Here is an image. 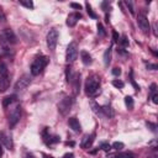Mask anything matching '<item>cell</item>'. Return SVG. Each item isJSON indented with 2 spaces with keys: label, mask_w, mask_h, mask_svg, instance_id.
Segmentation results:
<instances>
[{
  "label": "cell",
  "mask_w": 158,
  "mask_h": 158,
  "mask_svg": "<svg viewBox=\"0 0 158 158\" xmlns=\"http://www.w3.org/2000/svg\"><path fill=\"white\" fill-rule=\"evenodd\" d=\"M147 68L148 69H157V65L156 64H147Z\"/></svg>",
  "instance_id": "38"
},
{
  "label": "cell",
  "mask_w": 158,
  "mask_h": 158,
  "mask_svg": "<svg viewBox=\"0 0 158 158\" xmlns=\"http://www.w3.org/2000/svg\"><path fill=\"white\" fill-rule=\"evenodd\" d=\"M47 63H48V58L46 57V56H40V57H37L33 62H32V64H31V74L32 75H38L40 73H42V70L44 69V67L47 65Z\"/></svg>",
  "instance_id": "2"
},
{
  "label": "cell",
  "mask_w": 158,
  "mask_h": 158,
  "mask_svg": "<svg viewBox=\"0 0 158 158\" xmlns=\"http://www.w3.org/2000/svg\"><path fill=\"white\" fill-rule=\"evenodd\" d=\"M20 117H21V105L16 104L15 107L10 111V115H9V125H10V127H14L20 121Z\"/></svg>",
  "instance_id": "5"
},
{
  "label": "cell",
  "mask_w": 158,
  "mask_h": 158,
  "mask_svg": "<svg viewBox=\"0 0 158 158\" xmlns=\"http://www.w3.org/2000/svg\"><path fill=\"white\" fill-rule=\"evenodd\" d=\"M130 79H131V83L133 84V86H135V89H136V90H139V86H138V85H137V84L135 83V80H133V78H132V72L130 73Z\"/></svg>",
  "instance_id": "31"
},
{
  "label": "cell",
  "mask_w": 158,
  "mask_h": 158,
  "mask_svg": "<svg viewBox=\"0 0 158 158\" xmlns=\"http://www.w3.org/2000/svg\"><path fill=\"white\" fill-rule=\"evenodd\" d=\"M118 43H120L122 47H127V46H128V40H127V37H126L125 35H122V36L120 37V40H118Z\"/></svg>",
  "instance_id": "24"
},
{
  "label": "cell",
  "mask_w": 158,
  "mask_h": 158,
  "mask_svg": "<svg viewBox=\"0 0 158 158\" xmlns=\"http://www.w3.org/2000/svg\"><path fill=\"white\" fill-rule=\"evenodd\" d=\"M110 158H135V154L132 152H120L110 156Z\"/></svg>",
  "instance_id": "15"
},
{
  "label": "cell",
  "mask_w": 158,
  "mask_h": 158,
  "mask_svg": "<svg viewBox=\"0 0 158 158\" xmlns=\"http://www.w3.org/2000/svg\"><path fill=\"white\" fill-rule=\"evenodd\" d=\"M125 4H126V6L128 7L130 12L133 15V14H135V11H133V7H132V2H131V1H125Z\"/></svg>",
  "instance_id": "27"
},
{
  "label": "cell",
  "mask_w": 158,
  "mask_h": 158,
  "mask_svg": "<svg viewBox=\"0 0 158 158\" xmlns=\"http://www.w3.org/2000/svg\"><path fill=\"white\" fill-rule=\"evenodd\" d=\"M78 57V44L75 42H70L67 47V52H65V60L68 63L74 62Z\"/></svg>",
  "instance_id": "4"
},
{
  "label": "cell",
  "mask_w": 158,
  "mask_h": 158,
  "mask_svg": "<svg viewBox=\"0 0 158 158\" xmlns=\"http://www.w3.org/2000/svg\"><path fill=\"white\" fill-rule=\"evenodd\" d=\"M15 95H11V96H6L4 100H2V106L4 107H7V106H10L14 101H15Z\"/></svg>",
  "instance_id": "18"
},
{
  "label": "cell",
  "mask_w": 158,
  "mask_h": 158,
  "mask_svg": "<svg viewBox=\"0 0 158 158\" xmlns=\"http://www.w3.org/2000/svg\"><path fill=\"white\" fill-rule=\"evenodd\" d=\"M62 158H74V154L73 153H65L64 156H62Z\"/></svg>",
  "instance_id": "36"
},
{
  "label": "cell",
  "mask_w": 158,
  "mask_h": 158,
  "mask_svg": "<svg viewBox=\"0 0 158 158\" xmlns=\"http://www.w3.org/2000/svg\"><path fill=\"white\" fill-rule=\"evenodd\" d=\"M0 42L6 46V44H14L17 42V38H16V35L14 33L12 30L10 28H5L2 30V32L0 33Z\"/></svg>",
  "instance_id": "3"
},
{
  "label": "cell",
  "mask_w": 158,
  "mask_h": 158,
  "mask_svg": "<svg viewBox=\"0 0 158 158\" xmlns=\"http://www.w3.org/2000/svg\"><path fill=\"white\" fill-rule=\"evenodd\" d=\"M25 158H36L33 154H31V153H26L25 154Z\"/></svg>",
  "instance_id": "39"
},
{
  "label": "cell",
  "mask_w": 158,
  "mask_h": 158,
  "mask_svg": "<svg viewBox=\"0 0 158 158\" xmlns=\"http://www.w3.org/2000/svg\"><path fill=\"white\" fill-rule=\"evenodd\" d=\"M101 112L105 114V116H107V117H112V116H114V111H112V109H111L110 106H107V105H105V106L101 107Z\"/></svg>",
  "instance_id": "19"
},
{
  "label": "cell",
  "mask_w": 158,
  "mask_h": 158,
  "mask_svg": "<svg viewBox=\"0 0 158 158\" xmlns=\"http://www.w3.org/2000/svg\"><path fill=\"white\" fill-rule=\"evenodd\" d=\"M0 139H1V142L4 143V146H5L6 148L12 149L14 144H12V139H11V135H10V132H2Z\"/></svg>",
  "instance_id": "11"
},
{
  "label": "cell",
  "mask_w": 158,
  "mask_h": 158,
  "mask_svg": "<svg viewBox=\"0 0 158 158\" xmlns=\"http://www.w3.org/2000/svg\"><path fill=\"white\" fill-rule=\"evenodd\" d=\"M151 96H152V101H153L154 104H158V94L156 93V94H152Z\"/></svg>",
  "instance_id": "35"
},
{
  "label": "cell",
  "mask_w": 158,
  "mask_h": 158,
  "mask_svg": "<svg viewBox=\"0 0 158 158\" xmlns=\"http://www.w3.org/2000/svg\"><path fill=\"white\" fill-rule=\"evenodd\" d=\"M156 89H157V85L153 83V84H151V86H149V91H151V95L152 94H156Z\"/></svg>",
  "instance_id": "32"
},
{
  "label": "cell",
  "mask_w": 158,
  "mask_h": 158,
  "mask_svg": "<svg viewBox=\"0 0 158 158\" xmlns=\"http://www.w3.org/2000/svg\"><path fill=\"white\" fill-rule=\"evenodd\" d=\"M5 21H6V16H5L2 9L0 7V22H5Z\"/></svg>",
  "instance_id": "30"
},
{
  "label": "cell",
  "mask_w": 158,
  "mask_h": 158,
  "mask_svg": "<svg viewBox=\"0 0 158 158\" xmlns=\"http://www.w3.org/2000/svg\"><path fill=\"white\" fill-rule=\"evenodd\" d=\"M94 139H95V133L93 132L91 135H85L84 136V138H83V141H81V143H80V146H81V148H90L91 146H93V143H94Z\"/></svg>",
  "instance_id": "10"
},
{
  "label": "cell",
  "mask_w": 158,
  "mask_h": 158,
  "mask_svg": "<svg viewBox=\"0 0 158 158\" xmlns=\"http://www.w3.org/2000/svg\"><path fill=\"white\" fill-rule=\"evenodd\" d=\"M137 23L139 26V28L142 30L143 33L148 35L149 31H151V26H149V22H148V19L146 17L144 14H138L137 16Z\"/></svg>",
  "instance_id": "7"
},
{
  "label": "cell",
  "mask_w": 158,
  "mask_h": 158,
  "mask_svg": "<svg viewBox=\"0 0 158 158\" xmlns=\"http://www.w3.org/2000/svg\"><path fill=\"white\" fill-rule=\"evenodd\" d=\"M112 85L114 86H116V88H123V85H125V83L122 81V80H117V79H115V80H112Z\"/></svg>",
  "instance_id": "26"
},
{
  "label": "cell",
  "mask_w": 158,
  "mask_h": 158,
  "mask_svg": "<svg viewBox=\"0 0 158 158\" xmlns=\"http://www.w3.org/2000/svg\"><path fill=\"white\" fill-rule=\"evenodd\" d=\"M72 106V99L70 98H64L59 104H58V110L60 111L62 115H65Z\"/></svg>",
  "instance_id": "9"
},
{
  "label": "cell",
  "mask_w": 158,
  "mask_h": 158,
  "mask_svg": "<svg viewBox=\"0 0 158 158\" xmlns=\"http://www.w3.org/2000/svg\"><path fill=\"white\" fill-rule=\"evenodd\" d=\"M43 158H53L52 156H48V154H43Z\"/></svg>",
  "instance_id": "40"
},
{
  "label": "cell",
  "mask_w": 158,
  "mask_h": 158,
  "mask_svg": "<svg viewBox=\"0 0 158 158\" xmlns=\"http://www.w3.org/2000/svg\"><path fill=\"white\" fill-rule=\"evenodd\" d=\"M98 35H99V36H101V37H105V36H106L105 28H104L102 23H100V22H98Z\"/></svg>",
  "instance_id": "22"
},
{
  "label": "cell",
  "mask_w": 158,
  "mask_h": 158,
  "mask_svg": "<svg viewBox=\"0 0 158 158\" xmlns=\"http://www.w3.org/2000/svg\"><path fill=\"white\" fill-rule=\"evenodd\" d=\"M70 7H73V9H78V10L81 9L80 4H77V2H70Z\"/></svg>",
  "instance_id": "33"
},
{
  "label": "cell",
  "mask_w": 158,
  "mask_h": 158,
  "mask_svg": "<svg viewBox=\"0 0 158 158\" xmlns=\"http://www.w3.org/2000/svg\"><path fill=\"white\" fill-rule=\"evenodd\" d=\"M85 7H86V11H88V14H89V16L90 17H93V19H96L98 16H96V14L91 10V6L89 5V2H85Z\"/></svg>",
  "instance_id": "23"
},
{
  "label": "cell",
  "mask_w": 158,
  "mask_h": 158,
  "mask_svg": "<svg viewBox=\"0 0 158 158\" xmlns=\"http://www.w3.org/2000/svg\"><path fill=\"white\" fill-rule=\"evenodd\" d=\"M112 74L116 75V77L120 75V74H121V69H120V68H114V69H112Z\"/></svg>",
  "instance_id": "34"
},
{
  "label": "cell",
  "mask_w": 158,
  "mask_h": 158,
  "mask_svg": "<svg viewBox=\"0 0 158 158\" xmlns=\"http://www.w3.org/2000/svg\"><path fill=\"white\" fill-rule=\"evenodd\" d=\"M99 91H100V78L95 74L88 77L85 81V93L89 96H95Z\"/></svg>",
  "instance_id": "1"
},
{
  "label": "cell",
  "mask_w": 158,
  "mask_h": 158,
  "mask_svg": "<svg viewBox=\"0 0 158 158\" xmlns=\"http://www.w3.org/2000/svg\"><path fill=\"white\" fill-rule=\"evenodd\" d=\"M30 83H31V77L27 75V74H25V75H22V77L16 81V84H15V90H16V91L25 90V89L30 85Z\"/></svg>",
  "instance_id": "8"
},
{
  "label": "cell",
  "mask_w": 158,
  "mask_h": 158,
  "mask_svg": "<svg viewBox=\"0 0 158 158\" xmlns=\"http://www.w3.org/2000/svg\"><path fill=\"white\" fill-rule=\"evenodd\" d=\"M147 126H148V127H151V130H152V131H156V125H154V123L147 122Z\"/></svg>",
  "instance_id": "37"
},
{
  "label": "cell",
  "mask_w": 158,
  "mask_h": 158,
  "mask_svg": "<svg viewBox=\"0 0 158 158\" xmlns=\"http://www.w3.org/2000/svg\"><path fill=\"white\" fill-rule=\"evenodd\" d=\"M10 86V78L9 75L0 77V93H4Z\"/></svg>",
  "instance_id": "14"
},
{
  "label": "cell",
  "mask_w": 158,
  "mask_h": 158,
  "mask_svg": "<svg viewBox=\"0 0 158 158\" xmlns=\"http://www.w3.org/2000/svg\"><path fill=\"white\" fill-rule=\"evenodd\" d=\"M19 2H20V5H22L27 9H33V2L30 1V0H20Z\"/></svg>",
  "instance_id": "21"
},
{
  "label": "cell",
  "mask_w": 158,
  "mask_h": 158,
  "mask_svg": "<svg viewBox=\"0 0 158 158\" xmlns=\"http://www.w3.org/2000/svg\"><path fill=\"white\" fill-rule=\"evenodd\" d=\"M68 125H69V127H70L74 132H80V131H81V126H80L79 120H78L77 117H70V118H68Z\"/></svg>",
  "instance_id": "12"
},
{
  "label": "cell",
  "mask_w": 158,
  "mask_h": 158,
  "mask_svg": "<svg viewBox=\"0 0 158 158\" xmlns=\"http://www.w3.org/2000/svg\"><path fill=\"white\" fill-rule=\"evenodd\" d=\"M57 42H58V31L56 28H52L47 33V46H48V48L51 51H54L56 46H57Z\"/></svg>",
  "instance_id": "6"
},
{
  "label": "cell",
  "mask_w": 158,
  "mask_h": 158,
  "mask_svg": "<svg viewBox=\"0 0 158 158\" xmlns=\"http://www.w3.org/2000/svg\"><path fill=\"white\" fill-rule=\"evenodd\" d=\"M110 58H111V47H109L105 53H104V64L107 67L110 64Z\"/></svg>",
  "instance_id": "17"
},
{
  "label": "cell",
  "mask_w": 158,
  "mask_h": 158,
  "mask_svg": "<svg viewBox=\"0 0 158 158\" xmlns=\"http://www.w3.org/2000/svg\"><path fill=\"white\" fill-rule=\"evenodd\" d=\"M112 38H114V42H117L118 43V40H120V36L116 31H112Z\"/></svg>",
  "instance_id": "29"
},
{
  "label": "cell",
  "mask_w": 158,
  "mask_h": 158,
  "mask_svg": "<svg viewBox=\"0 0 158 158\" xmlns=\"http://www.w3.org/2000/svg\"><path fill=\"white\" fill-rule=\"evenodd\" d=\"M125 105L127 106V109H130V110H132L133 109V99H132V96H126L125 98Z\"/></svg>",
  "instance_id": "20"
},
{
  "label": "cell",
  "mask_w": 158,
  "mask_h": 158,
  "mask_svg": "<svg viewBox=\"0 0 158 158\" xmlns=\"http://www.w3.org/2000/svg\"><path fill=\"white\" fill-rule=\"evenodd\" d=\"M100 147H101V149H104V151H106V152L111 149V146H110L109 143H101V146H100Z\"/></svg>",
  "instance_id": "28"
},
{
  "label": "cell",
  "mask_w": 158,
  "mask_h": 158,
  "mask_svg": "<svg viewBox=\"0 0 158 158\" xmlns=\"http://www.w3.org/2000/svg\"><path fill=\"white\" fill-rule=\"evenodd\" d=\"M80 57H81V62L84 63V64H90L91 63V56L89 54V52H86V51H81L80 52Z\"/></svg>",
  "instance_id": "16"
},
{
  "label": "cell",
  "mask_w": 158,
  "mask_h": 158,
  "mask_svg": "<svg viewBox=\"0 0 158 158\" xmlns=\"http://www.w3.org/2000/svg\"><path fill=\"white\" fill-rule=\"evenodd\" d=\"M80 17H81V15H80V14H78V12H75V14H70V15L67 17V25H68L69 27L75 26L77 21H78Z\"/></svg>",
  "instance_id": "13"
},
{
  "label": "cell",
  "mask_w": 158,
  "mask_h": 158,
  "mask_svg": "<svg viewBox=\"0 0 158 158\" xmlns=\"http://www.w3.org/2000/svg\"><path fill=\"white\" fill-rule=\"evenodd\" d=\"M123 147H125V144H123L122 142H114V143L111 144V148H114V149H116V151H121Z\"/></svg>",
  "instance_id": "25"
}]
</instances>
